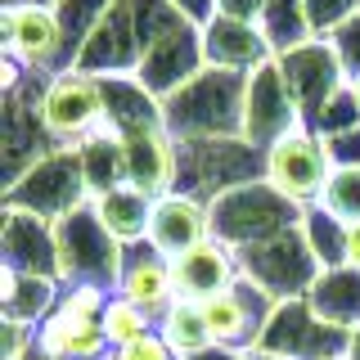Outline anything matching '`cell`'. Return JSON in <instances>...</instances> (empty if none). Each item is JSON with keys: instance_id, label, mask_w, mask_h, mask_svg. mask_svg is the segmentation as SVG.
<instances>
[{"instance_id": "cell-22", "label": "cell", "mask_w": 360, "mask_h": 360, "mask_svg": "<svg viewBox=\"0 0 360 360\" xmlns=\"http://www.w3.org/2000/svg\"><path fill=\"white\" fill-rule=\"evenodd\" d=\"M311 311L320 315L324 324L352 333L360 324V266H333V270H320V279L311 284L307 292Z\"/></svg>"}, {"instance_id": "cell-14", "label": "cell", "mask_w": 360, "mask_h": 360, "mask_svg": "<svg viewBox=\"0 0 360 360\" xmlns=\"http://www.w3.org/2000/svg\"><path fill=\"white\" fill-rule=\"evenodd\" d=\"M122 153H127V185L144 189L149 198H162L176 189L180 144L167 131V122H144V127L122 131Z\"/></svg>"}, {"instance_id": "cell-8", "label": "cell", "mask_w": 360, "mask_h": 360, "mask_svg": "<svg viewBox=\"0 0 360 360\" xmlns=\"http://www.w3.org/2000/svg\"><path fill=\"white\" fill-rule=\"evenodd\" d=\"M239 270H243V279H252L257 288H266L275 302L307 297L311 284L320 279V262H315L307 234H302V221L292 225V230L275 234V239H262V243L243 248Z\"/></svg>"}, {"instance_id": "cell-41", "label": "cell", "mask_w": 360, "mask_h": 360, "mask_svg": "<svg viewBox=\"0 0 360 360\" xmlns=\"http://www.w3.org/2000/svg\"><path fill=\"white\" fill-rule=\"evenodd\" d=\"M347 360H360V324L347 333Z\"/></svg>"}, {"instance_id": "cell-9", "label": "cell", "mask_w": 360, "mask_h": 360, "mask_svg": "<svg viewBox=\"0 0 360 360\" xmlns=\"http://www.w3.org/2000/svg\"><path fill=\"white\" fill-rule=\"evenodd\" d=\"M104 112H108L104 82L82 72V68L54 72L41 90V122H45V131H50L54 144H77Z\"/></svg>"}, {"instance_id": "cell-16", "label": "cell", "mask_w": 360, "mask_h": 360, "mask_svg": "<svg viewBox=\"0 0 360 360\" xmlns=\"http://www.w3.org/2000/svg\"><path fill=\"white\" fill-rule=\"evenodd\" d=\"M0 257H5L0 266H9V270L59 279V239H54V221L18 212V207H5V217H0Z\"/></svg>"}, {"instance_id": "cell-23", "label": "cell", "mask_w": 360, "mask_h": 360, "mask_svg": "<svg viewBox=\"0 0 360 360\" xmlns=\"http://www.w3.org/2000/svg\"><path fill=\"white\" fill-rule=\"evenodd\" d=\"M90 207H95V217L104 221V230H108L122 248L149 239L153 198L144 194V189H135V185H117V189H108V194L90 198Z\"/></svg>"}, {"instance_id": "cell-6", "label": "cell", "mask_w": 360, "mask_h": 360, "mask_svg": "<svg viewBox=\"0 0 360 360\" xmlns=\"http://www.w3.org/2000/svg\"><path fill=\"white\" fill-rule=\"evenodd\" d=\"M333 172L338 167L329 158V144H324V135L315 127H297L266 149V180L302 212L324 198Z\"/></svg>"}, {"instance_id": "cell-25", "label": "cell", "mask_w": 360, "mask_h": 360, "mask_svg": "<svg viewBox=\"0 0 360 360\" xmlns=\"http://www.w3.org/2000/svg\"><path fill=\"white\" fill-rule=\"evenodd\" d=\"M158 333H162V342L172 347V352L180 360H189V356H198L202 347H212V333H207V320H202V307L198 302H189V297H180L172 311L158 320Z\"/></svg>"}, {"instance_id": "cell-42", "label": "cell", "mask_w": 360, "mask_h": 360, "mask_svg": "<svg viewBox=\"0 0 360 360\" xmlns=\"http://www.w3.org/2000/svg\"><path fill=\"white\" fill-rule=\"evenodd\" d=\"M243 360H288L279 352H266V347H252V352H243Z\"/></svg>"}, {"instance_id": "cell-13", "label": "cell", "mask_w": 360, "mask_h": 360, "mask_svg": "<svg viewBox=\"0 0 360 360\" xmlns=\"http://www.w3.org/2000/svg\"><path fill=\"white\" fill-rule=\"evenodd\" d=\"M202 68H207V59H202V27L180 22L176 32L158 37L149 50H144L140 68H135V82H140L158 104H162V99L176 95L185 82H194Z\"/></svg>"}, {"instance_id": "cell-32", "label": "cell", "mask_w": 360, "mask_h": 360, "mask_svg": "<svg viewBox=\"0 0 360 360\" xmlns=\"http://www.w3.org/2000/svg\"><path fill=\"white\" fill-rule=\"evenodd\" d=\"M352 127H360V104H356V95H352V82H347V90H338L329 104H324L315 131L329 140V135H342V131H352Z\"/></svg>"}, {"instance_id": "cell-21", "label": "cell", "mask_w": 360, "mask_h": 360, "mask_svg": "<svg viewBox=\"0 0 360 360\" xmlns=\"http://www.w3.org/2000/svg\"><path fill=\"white\" fill-rule=\"evenodd\" d=\"M59 297H63L59 279H50V275H22V270L0 266V311H5V320L37 329L41 320H50V315L59 311Z\"/></svg>"}, {"instance_id": "cell-12", "label": "cell", "mask_w": 360, "mask_h": 360, "mask_svg": "<svg viewBox=\"0 0 360 360\" xmlns=\"http://www.w3.org/2000/svg\"><path fill=\"white\" fill-rule=\"evenodd\" d=\"M279 68H284V82L292 90V99H297L307 127H315L324 104H329L338 90H347V82H352V77L342 72V63H338L329 41H307V45H297V50L279 54Z\"/></svg>"}, {"instance_id": "cell-38", "label": "cell", "mask_w": 360, "mask_h": 360, "mask_svg": "<svg viewBox=\"0 0 360 360\" xmlns=\"http://www.w3.org/2000/svg\"><path fill=\"white\" fill-rule=\"evenodd\" d=\"M217 14H225V18H243V22H257V14H262V0H217Z\"/></svg>"}, {"instance_id": "cell-18", "label": "cell", "mask_w": 360, "mask_h": 360, "mask_svg": "<svg viewBox=\"0 0 360 360\" xmlns=\"http://www.w3.org/2000/svg\"><path fill=\"white\" fill-rule=\"evenodd\" d=\"M202 59H207V68H225V72L248 77L262 63L275 59V50H270V41L262 37L257 22L217 14L207 27H202Z\"/></svg>"}, {"instance_id": "cell-43", "label": "cell", "mask_w": 360, "mask_h": 360, "mask_svg": "<svg viewBox=\"0 0 360 360\" xmlns=\"http://www.w3.org/2000/svg\"><path fill=\"white\" fill-rule=\"evenodd\" d=\"M5 5H54V0H5Z\"/></svg>"}, {"instance_id": "cell-34", "label": "cell", "mask_w": 360, "mask_h": 360, "mask_svg": "<svg viewBox=\"0 0 360 360\" xmlns=\"http://www.w3.org/2000/svg\"><path fill=\"white\" fill-rule=\"evenodd\" d=\"M329 45H333L338 63H342V72H347V77H360V14L347 18L342 27L329 37Z\"/></svg>"}, {"instance_id": "cell-24", "label": "cell", "mask_w": 360, "mask_h": 360, "mask_svg": "<svg viewBox=\"0 0 360 360\" xmlns=\"http://www.w3.org/2000/svg\"><path fill=\"white\" fill-rule=\"evenodd\" d=\"M257 27H262V37L270 41L275 59L288 54V50H297V45H307V41H315L311 22H307V0H262Z\"/></svg>"}, {"instance_id": "cell-28", "label": "cell", "mask_w": 360, "mask_h": 360, "mask_svg": "<svg viewBox=\"0 0 360 360\" xmlns=\"http://www.w3.org/2000/svg\"><path fill=\"white\" fill-rule=\"evenodd\" d=\"M99 324H104V338H108L112 352H117V347L140 342V338H149V333H158V320H153V315L140 311V307H135V302H127V297H117V292L108 297V307H104V315H99Z\"/></svg>"}, {"instance_id": "cell-3", "label": "cell", "mask_w": 360, "mask_h": 360, "mask_svg": "<svg viewBox=\"0 0 360 360\" xmlns=\"http://www.w3.org/2000/svg\"><path fill=\"white\" fill-rule=\"evenodd\" d=\"M86 202H90V185H86V167L77 144L50 149L5 189V207L32 212V217H45V221H63L68 212L86 207Z\"/></svg>"}, {"instance_id": "cell-31", "label": "cell", "mask_w": 360, "mask_h": 360, "mask_svg": "<svg viewBox=\"0 0 360 360\" xmlns=\"http://www.w3.org/2000/svg\"><path fill=\"white\" fill-rule=\"evenodd\" d=\"M352 14H360V0H307V22L315 41H329Z\"/></svg>"}, {"instance_id": "cell-45", "label": "cell", "mask_w": 360, "mask_h": 360, "mask_svg": "<svg viewBox=\"0 0 360 360\" xmlns=\"http://www.w3.org/2000/svg\"><path fill=\"white\" fill-rule=\"evenodd\" d=\"M320 360H347V352H338V356H320Z\"/></svg>"}, {"instance_id": "cell-26", "label": "cell", "mask_w": 360, "mask_h": 360, "mask_svg": "<svg viewBox=\"0 0 360 360\" xmlns=\"http://www.w3.org/2000/svg\"><path fill=\"white\" fill-rule=\"evenodd\" d=\"M302 234H307L315 262L320 270H333V266H347V221H338L329 207H307L302 212Z\"/></svg>"}, {"instance_id": "cell-35", "label": "cell", "mask_w": 360, "mask_h": 360, "mask_svg": "<svg viewBox=\"0 0 360 360\" xmlns=\"http://www.w3.org/2000/svg\"><path fill=\"white\" fill-rule=\"evenodd\" d=\"M108 360H180V356L162 342V333H149V338H140V342H131V347L108 352Z\"/></svg>"}, {"instance_id": "cell-33", "label": "cell", "mask_w": 360, "mask_h": 360, "mask_svg": "<svg viewBox=\"0 0 360 360\" xmlns=\"http://www.w3.org/2000/svg\"><path fill=\"white\" fill-rule=\"evenodd\" d=\"M112 297V288H99V284H63V297H59V311L68 315H86V320H99Z\"/></svg>"}, {"instance_id": "cell-20", "label": "cell", "mask_w": 360, "mask_h": 360, "mask_svg": "<svg viewBox=\"0 0 360 360\" xmlns=\"http://www.w3.org/2000/svg\"><path fill=\"white\" fill-rule=\"evenodd\" d=\"M37 352H45L50 360H108V338L99 320H86V315H68L54 311L50 320L37 324Z\"/></svg>"}, {"instance_id": "cell-30", "label": "cell", "mask_w": 360, "mask_h": 360, "mask_svg": "<svg viewBox=\"0 0 360 360\" xmlns=\"http://www.w3.org/2000/svg\"><path fill=\"white\" fill-rule=\"evenodd\" d=\"M108 5L112 0H54V9H59V18L68 27V41H72V59L82 50V41L90 37V27L108 14Z\"/></svg>"}, {"instance_id": "cell-7", "label": "cell", "mask_w": 360, "mask_h": 360, "mask_svg": "<svg viewBox=\"0 0 360 360\" xmlns=\"http://www.w3.org/2000/svg\"><path fill=\"white\" fill-rule=\"evenodd\" d=\"M0 45L27 72H63L72 68V41L54 5H0Z\"/></svg>"}, {"instance_id": "cell-5", "label": "cell", "mask_w": 360, "mask_h": 360, "mask_svg": "<svg viewBox=\"0 0 360 360\" xmlns=\"http://www.w3.org/2000/svg\"><path fill=\"white\" fill-rule=\"evenodd\" d=\"M54 239H59V284H99L117 288L122 275V248L95 217V207H77L63 221H54Z\"/></svg>"}, {"instance_id": "cell-4", "label": "cell", "mask_w": 360, "mask_h": 360, "mask_svg": "<svg viewBox=\"0 0 360 360\" xmlns=\"http://www.w3.org/2000/svg\"><path fill=\"white\" fill-rule=\"evenodd\" d=\"M252 180H266V153L252 149L243 135L239 140L180 144V176H176L180 194H194L202 202H212L239 185H252Z\"/></svg>"}, {"instance_id": "cell-15", "label": "cell", "mask_w": 360, "mask_h": 360, "mask_svg": "<svg viewBox=\"0 0 360 360\" xmlns=\"http://www.w3.org/2000/svg\"><path fill=\"white\" fill-rule=\"evenodd\" d=\"M112 292L127 297V302H135L140 311H149L153 320H162V315L180 302L172 257H162L149 239L131 243L127 257H122V275H117V288H112Z\"/></svg>"}, {"instance_id": "cell-39", "label": "cell", "mask_w": 360, "mask_h": 360, "mask_svg": "<svg viewBox=\"0 0 360 360\" xmlns=\"http://www.w3.org/2000/svg\"><path fill=\"white\" fill-rule=\"evenodd\" d=\"M189 360H243V352H234V347H217V342H212V347H202V352H198V356H189Z\"/></svg>"}, {"instance_id": "cell-17", "label": "cell", "mask_w": 360, "mask_h": 360, "mask_svg": "<svg viewBox=\"0 0 360 360\" xmlns=\"http://www.w3.org/2000/svg\"><path fill=\"white\" fill-rule=\"evenodd\" d=\"M202 239H212V212L207 202L194 198V194H172L153 198V221H149V243L158 248L162 257H176L189 252V248H198Z\"/></svg>"}, {"instance_id": "cell-1", "label": "cell", "mask_w": 360, "mask_h": 360, "mask_svg": "<svg viewBox=\"0 0 360 360\" xmlns=\"http://www.w3.org/2000/svg\"><path fill=\"white\" fill-rule=\"evenodd\" d=\"M243 90L248 77L225 68H202L194 82L162 99V122L176 144L194 140H239L243 135Z\"/></svg>"}, {"instance_id": "cell-10", "label": "cell", "mask_w": 360, "mask_h": 360, "mask_svg": "<svg viewBox=\"0 0 360 360\" xmlns=\"http://www.w3.org/2000/svg\"><path fill=\"white\" fill-rule=\"evenodd\" d=\"M307 127L302 122V108L292 99V90L284 82V68L279 59L262 63L257 72H248V90H243V140L252 149H270L275 140H284L288 131Z\"/></svg>"}, {"instance_id": "cell-11", "label": "cell", "mask_w": 360, "mask_h": 360, "mask_svg": "<svg viewBox=\"0 0 360 360\" xmlns=\"http://www.w3.org/2000/svg\"><path fill=\"white\" fill-rule=\"evenodd\" d=\"M140 59H144V41H140V22H135V0H112L108 14L82 41L72 68L104 82V77H135Z\"/></svg>"}, {"instance_id": "cell-37", "label": "cell", "mask_w": 360, "mask_h": 360, "mask_svg": "<svg viewBox=\"0 0 360 360\" xmlns=\"http://www.w3.org/2000/svg\"><path fill=\"white\" fill-rule=\"evenodd\" d=\"M172 5L194 22V27H207V22L217 18V0H172Z\"/></svg>"}, {"instance_id": "cell-44", "label": "cell", "mask_w": 360, "mask_h": 360, "mask_svg": "<svg viewBox=\"0 0 360 360\" xmlns=\"http://www.w3.org/2000/svg\"><path fill=\"white\" fill-rule=\"evenodd\" d=\"M352 95H356V104H360V77H352Z\"/></svg>"}, {"instance_id": "cell-19", "label": "cell", "mask_w": 360, "mask_h": 360, "mask_svg": "<svg viewBox=\"0 0 360 360\" xmlns=\"http://www.w3.org/2000/svg\"><path fill=\"white\" fill-rule=\"evenodd\" d=\"M172 270H176V292L189 297V302L217 297V292H225L234 279L243 275V270H239V252H234L230 243H221V239H202L198 248L180 252L172 262Z\"/></svg>"}, {"instance_id": "cell-2", "label": "cell", "mask_w": 360, "mask_h": 360, "mask_svg": "<svg viewBox=\"0 0 360 360\" xmlns=\"http://www.w3.org/2000/svg\"><path fill=\"white\" fill-rule=\"evenodd\" d=\"M207 212H212V239L230 243L234 252L262 239H275L302 221V207H292L270 180H252V185H239L230 194L212 198Z\"/></svg>"}, {"instance_id": "cell-29", "label": "cell", "mask_w": 360, "mask_h": 360, "mask_svg": "<svg viewBox=\"0 0 360 360\" xmlns=\"http://www.w3.org/2000/svg\"><path fill=\"white\" fill-rule=\"evenodd\" d=\"M320 207H329L347 225L360 221V167H338L329 189H324V198H320Z\"/></svg>"}, {"instance_id": "cell-27", "label": "cell", "mask_w": 360, "mask_h": 360, "mask_svg": "<svg viewBox=\"0 0 360 360\" xmlns=\"http://www.w3.org/2000/svg\"><path fill=\"white\" fill-rule=\"evenodd\" d=\"M77 149H82L90 198L127 185V153H122V140H77Z\"/></svg>"}, {"instance_id": "cell-40", "label": "cell", "mask_w": 360, "mask_h": 360, "mask_svg": "<svg viewBox=\"0 0 360 360\" xmlns=\"http://www.w3.org/2000/svg\"><path fill=\"white\" fill-rule=\"evenodd\" d=\"M347 266H360V221L347 225Z\"/></svg>"}, {"instance_id": "cell-36", "label": "cell", "mask_w": 360, "mask_h": 360, "mask_svg": "<svg viewBox=\"0 0 360 360\" xmlns=\"http://www.w3.org/2000/svg\"><path fill=\"white\" fill-rule=\"evenodd\" d=\"M324 144H329L333 167H360V127L342 131V135H329Z\"/></svg>"}]
</instances>
